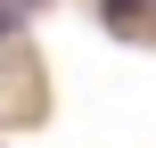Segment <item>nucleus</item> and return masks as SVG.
<instances>
[{
	"mask_svg": "<svg viewBox=\"0 0 156 148\" xmlns=\"http://www.w3.org/2000/svg\"><path fill=\"white\" fill-rule=\"evenodd\" d=\"M140 16V0H107V25H132Z\"/></svg>",
	"mask_w": 156,
	"mask_h": 148,
	"instance_id": "f257e3e1",
	"label": "nucleus"
}]
</instances>
